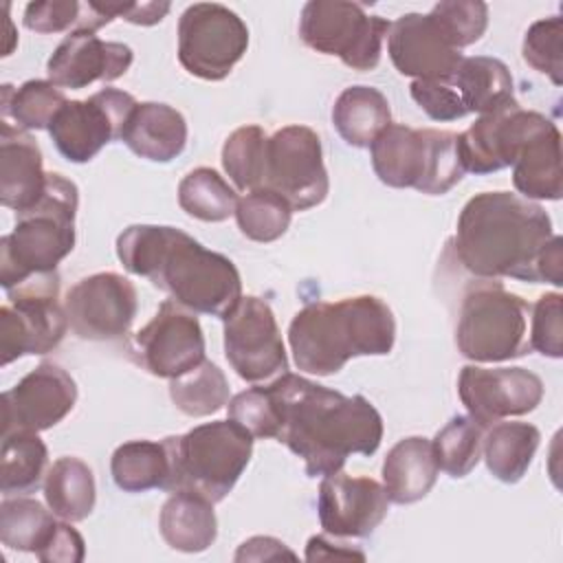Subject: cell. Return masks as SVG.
<instances>
[{"instance_id":"48","label":"cell","mask_w":563,"mask_h":563,"mask_svg":"<svg viewBox=\"0 0 563 563\" xmlns=\"http://www.w3.org/2000/svg\"><path fill=\"white\" fill-rule=\"evenodd\" d=\"M90 2L106 18H110V20L123 18L139 26L158 24L169 13V2H114V0H108V2L90 0Z\"/></svg>"},{"instance_id":"26","label":"cell","mask_w":563,"mask_h":563,"mask_svg":"<svg viewBox=\"0 0 563 563\" xmlns=\"http://www.w3.org/2000/svg\"><path fill=\"white\" fill-rule=\"evenodd\" d=\"M438 462L431 440L409 435L398 440L383 462V488L394 504H413L433 488L438 479Z\"/></svg>"},{"instance_id":"17","label":"cell","mask_w":563,"mask_h":563,"mask_svg":"<svg viewBox=\"0 0 563 563\" xmlns=\"http://www.w3.org/2000/svg\"><path fill=\"white\" fill-rule=\"evenodd\" d=\"M457 394L468 416L490 427L504 418L534 411L543 398V380L526 367L464 365Z\"/></svg>"},{"instance_id":"21","label":"cell","mask_w":563,"mask_h":563,"mask_svg":"<svg viewBox=\"0 0 563 563\" xmlns=\"http://www.w3.org/2000/svg\"><path fill=\"white\" fill-rule=\"evenodd\" d=\"M543 114L523 110L517 101L482 114L471 128L457 134V150L466 172L493 174L510 167L517 150Z\"/></svg>"},{"instance_id":"28","label":"cell","mask_w":563,"mask_h":563,"mask_svg":"<svg viewBox=\"0 0 563 563\" xmlns=\"http://www.w3.org/2000/svg\"><path fill=\"white\" fill-rule=\"evenodd\" d=\"M449 79L468 114L482 117L517 101L512 75L497 57H464Z\"/></svg>"},{"instance_id":"29","label":"cell","mask_w":563,"mask_h":563,"mask_svg":"<svg viewBox=\"0 0 563 563\" xmlns=\"http://www.w3.org/2000/svg\"><path fill=\"white\" fill-rule=\"evenodd\" d=\"M389 123V101L372 86H350L332 106V125L352 147H369Z\"/></svg>"},{"instance_id":"45","label":"cell","mask_w":563,"mask_h":563,"mask_svg":"<svg viewBox=\"0 0 563 563\" xmlns=\"http://www.w3.org/2000/svg\"><path fill=\"white\" fill-rule=\"evenodd\" d=\"M532 312V330H530V347L550 358L563 356V297L561 292L541 295Z\"/></svg>"},{"instance_id":"6","label":"cell","mask_w":563,"mask_h":563,"mask_svg":"<svg viewBox=\"0 0 563 563\" xmlns=\"http://www.w3.org/2000/svg\"><path fill=\"white\" fill-rule=\"evenodd\" d=\"M169 493L194 490L209 501H222L253 455V435L235 420H213L183 435H167Z\"/></svg>"},{"instance_id":"30","label":"cell","mask_w":563,"mask_h":563,"mask_svg":"<svg viewBox=\"0 0 563 563\" xmlns=\"http://www.w3.org/2000/svg\"><path fill=\"white\" fill-rule=\"evenodd\" d=\"M541 433L530 422H495L484 431L482 457L504 484H517L532 464Z\"/></svg>"},{"instance_id":"42","label":"cell","mask_w":563,"mask_h":563,"mask_svg":"<svg viewBox=\"0 0 563 563\" xmlns=\"http://www.w3.org/2000/svg\"><path fill=\"white\" fill-rule=\"evenodd\" d=\"M523 62L537 73L550 77L554 86H561L563 73V18L552 15L537 20L523 35L521 44Z\"/></svg>"},{"instance_id":"44","label":"cell","mask_w":563,"mask_h":563,"mask_svg":"<svg viewBox=\"0 0 563 563\" xmlns=\"http://www.w3.org/2000/svg\"><path fill=\"white\" fill-rule=\"evenodd\" d=\"M431 13L460 51L475 44L488 26V7L479 0H444L433 4Z\"/></svg>"},{"instance_id":"33","label":"cell","mask_w":563,"mask_h":563,"mask_svg":"<svg viewBox=\"0 0 563 563\" xmlns=\"http://www.w3.org/2000/svg\"><path fill=\"white\" fill-rule=\"evenodd\" d=\"M48 449L35 431H11L2 435L0 490L4 497L35 493L46 477Z\"/></svg>"},{"instance_id":"13","label":"cell","mask_w":563,"mask_h":563,"mask_svg":"<svg viewBox=\"0 0 563 563\" xmlns=\"http://www.w3.org/2000/svg\"><path fill=\"white\" fill-rule=\"evenodd\" d=\"M139 101L119 88H103L88 99L66 101L48 125L51 141L70 163L92 161L110 141H121L123 125Z\"/></svg>"},{"instance_id":"19","label":"cell","mask_w":563,"mask_h":563,"mask_svg":"<svg viewBox=\"0 0 563 563\" xmlns=\"http://www.w3.org/2000/svg\"><path fill=\"white\" fill-rule=\"evenodd\" d=\"M389 497L372 477L336 471L319 484V523L330 537H369L387 517Z\"/></svg>"},{"instance_id":"20","label":"cell","mask_w":563,"mask_h":563,"mask_svg":"<svg viewBox=\"0 0 563 563\" xmlns=\"http://www.w3.org/2000/svg\"><path fill=\"white\" fill-rule=\"evenodd\" d=\"M387 53L394 68L413 79L451 77L464 59L440 20L429 13H405L391 22Z\"/></svg>"},{"instance_id":"24","label":"cell","mask_w":563,"mask_h":563,"mask_svg":"<svg viewBox=\"0 0 563 563\" xmlns=\"http://www.w3.org/2000/svg\"><path fill=\"white\" fill-rule=\"evenodd\" d=\"M512 185L528 200H559L563 196L561 132L545 114L517 150Z\"/></svg>"},{"instance_id":"8","label":"cell","mask_w":563,"mask_h":563,"mask_svg":"<svg viewBox=\"0 0 563 563\" xmlns=\"http://www.w3.org/2000/svg\"><path fill=\"white\" fill-rule=\"evenodd\" d=\"M530 303L501 284L484 279L473 284L460 306L455 345L475 363H499L530 352Z\"/></svg>"},{"instance_id":"40","label":"cell","mask_w":563,"mask_h":563,"mask_svg":"<svg viewBox=\"0 0 563 563\" xmlns=\"http://www.w3.org/2000/svg\"><path fill=\"white\" fill-rule=\"evenodd\" d=\"M292 220V207L273 189L260 187L238 200L235 222L244 238L253 242L279 240Z\"/></svg>"},{"instance_id":"39","label":"cell","mask_w":563,"mask_h":563,"mask_svg":"<svg viewBox=\"0 0 563 563\" xmlns=\"http://www.w3.org/2000/svg\"><path fill=\"white\" fill-rule=\"evenodd\" d=\"M266 132L260 125L233 130L222 145V167L240 191L264 187L266 172Z\"/></svg>"},{"instance_id":"32","label":"cell","mask_w":563,"mask_h":563,"mask_svg":"<svg viewBox=\"0 0 563 563\" xmlns=\"http://www.w3.org/2000/svg\"><path fill=\"white\" fill-rule=\"evenodd\" d=\"M114 484L123 493H145L152 488H169V453L165 442L130 440L114 449L110 460Z\"/></svg>"},{"instance_id":"31","label":"cell","mask_w":563,"mask_h":563,"mask_svg":"<svg viewBox=\"0 0 563 563\" xmlns=\"http://www.w3.org/2000/svg\"><path fill=\"white\" fill-rule=\"evenodd\" d=\"M44 499L51 512L64 521H84L97 501V486L90 466L79 460L64 455L55 460L44 477Z\"/></svg>"},{"instance_id":"41","label":"cell","mask_w":563,"mask_h":563,"mask_svg":"<svg viewBox=\"0 0 563 563\" xmlns=\"http://www.w3.org/2000/svg\"><path fill=\"white\" fill-rule=\"evenodd\" d=\"M24 26L35 33H62V31H99L112 20L95 9V4L77 0H42L29 2L22 18Z\"/></svg>"},{"instance_id":"14","label":"cell","mask_w":563,"mask_h":563,"mask_svg":"<svg viewBox=\"0 0 563 563\" xmlns=\"http://www.w3.org/2000/svg\"><path fill=\"white\" fill-rule=\"evenodd\" d=\"M224 321V356L246 383H264L288 372V354L271 306L242 297Z\"/></svg>"},{"instance_id":"23","label":"cell","mask_w":563,"mask_h":563,"mask_svg":"<svg viewBox=\"0 0 563 563\" xmlns=\"http://www.w3.org/2000/svg\"><path fill=\"white\" fill-rule=\"evenodd\" d=\"M46 174L35 139L0 121V202L15 213L31 209L44 194Z\"/></svg>"},{"instance_id":"46","label":"cell","mask_w":563,"mask_h":563,"mask_svg":"<svg viewBox=\"0 0 563 563\" xmlns=\"http://www.w3.org/2000/svg\"><path fill=\"white\" fill-rule=\"evenodd\" d=\"M409 92H411V99L433 121H457L468 114L449 77L413 79L409 86Z\"/></svg>"},{"instance_id":"36","label":"cell","mask_w":563,"mask_h":563,"mask_svg":"<svg viewBox=\"0 0 563 563\" xmlns=\"http://www.w3.org/2000/svg\"><path fill=\"white\" fill-rule=\"evenodd\" d=\"M169 398L185 416H211L229 405V380L216 363L205 358L194 369L169 380Z\"/></svg>"},{"instance_id":"35","label":"cell","mask_w":563,"mask_h":563,"mask_svg":"<svg viewBox=\"0 0 563 563\" xmlns=\"http://www.w3.org/2000/svg\"><path fill=\"white\" fill-rule=\"evenodd\" d=\"M238 191L211 167L191 169L178 185L180 209L202 222H224L235 216Z\"/></svg>"},{"instance_id":"22","label":"cell","mask_w":563,"mask_h":563,"mask_svg":"<svg viewBox=\"0 0 563 563\" xmlns=\"http://www.w3.org/2000/svg\"><path fill=\"white\" fill-rule=\"evenodd\" d=\"M134 53L123 42H106L95 31H70L46 64L48 81L57 88L81 90L95 81H114L128 73Z\"/></svg>"},{"instance_id":"18","label":"cell","mask_w":563,"mask_h":563,"mask_svg":"<svg viewBox=\"0 0 563 563\" xmlns=\"http://www.w3.org/2000/svg\"><path fill=\"white\" fill-rule=\"evenodd\" d=\"M77 402L73 376L57 363H40L2 394V435L46 431L62 422Z\"/></svg>"},{"instance_id":"2","label":"cell","mask_w":563,"mask_h":563,"mask_svg":"<svg viewBox=\"0 0 563 563\" xmlns=\"http://www.w3.org/2000/svg\"><path fill=\"white\" fill-rule=\"evenodd\" d=\"M117 257L183 308L224 319L242 299L235 264L176 227L132 224L117 238Z\"/></svg>"},{"instance_id":"4","label":"cell","mask_w":563,"mask_h":563,"mask_svg":"<svg viewBox=\"0 0 563 563\" xmlns=\"http://www.w3.org/2000/svg\"><path fill=\"white\" fill-rule=\"evenodd\" d=\"M396 341L391 308L376 295L306 303L288 325L295 365L332 376L354 356H385Z\"/></svg>"},{"instance_id":"16","label":"cell","mask_w":563,"mask_h":563,"mask_svg":"<svg viewBox=\"0 0 563 563\" xmlns=\"http://www.w3.org/2000/svg\"><path fill=\"white\" fill-rule=\"evenodd\" d=\"M70 330L84 341H117L130 332L139 310L134 284L119 273L79 279L64 299Z\"/></svg>"},{"instance_id":"12","label":"cell","mask_w":563,"mask_h":563,"mask_svg":"<svg viewBox=\"0 0 563 563\" xmlns=\"http://www.w3.org/2000/svg\"><path fill=\"white\" fill-rule=\"evenodd\" d=\"M264 187L279 194L292 211L321 205L330 189L319 134L308 125H286L266 141Z\"/></svg>"},{"instance_id":"15","label":"cell","mask_w":563,"mask_h":563,"mask_svg":"<svg viewBox=\"0 0 563 563\" xmlns=\"http://www.w3.org/2000/svg\"><path fill=\"white\" fill-rule=\"evenodd\" d=\"M132 358L156 378H176L205 361V334L196 312L165 299L132 336Z\"/></svg>"},{"instance_id":"3","label":"cell","mask_w":563,"mask_h":563,"mask_svg":"<svg viewBox=\"0 0 563 563\" xmlns=\"http://www.w3.org/2000/svg\"><path fill=\"white\" fill-rule=\"evenodd\" d=\"M552 235L541 205L510 191H482L460 211L455 253L475 277L539 284V260Z\"/></svg>"},{"instance_id":"1","label":"cell","mask_w":563,"mask_h":563,"mask_svg":"<svg viewBox=\"0 0 563 563\" xmlns=\"http://www.w3.org/2000/svg\"><path fill=\"white\" fill-rule=\"evenodd\" d=\"M268 387L279 413L277 440L303 460L308 477L332 475L350 455L380 446L383 418L365 396H345L290 372Z\"/></svg>"},{"instance_id":"5","label":"cell","mask_w":563,"mask_h":563,"mask_svg":"<svg viewBox=\"0 0 563 563\" xmlns=\"http://www.w3.org/2000/svg\"><path fill=\"white\" fill-rule=\"evenodd\" d=\"M77 185L57 172L46 174L42 198L15 216L11 233L0 238V284L11 290L26 279L55 273L75 249Z\"/></svg>"},{"instance_id":"47","label":"cell","mask_w":563,"mask_h":563,"mask_svg":"<svg viewBox=\"0 0 563 563\" xmlns=\"http://www.w3.org/2000/svg\"><path fill=\"white\" fill-rule=\"evenodd\" d=\"M35 556L42 563H79L86 556V543L84 537L70 526V521L62 519L55 521Z\"/></svg>"},{"instance_id":"43","label":"cell","mask_w":563,"mask_h":563,"mask_svg":"<svg viewBox=\"0 0 563 563\" xmlns=\"http://www.w3.org/2000/svg\"><path fill=\"white\" fill-rule=\"evenodd\" d=\"M229 418L244 427L253 438L279 435V413L271 387H249L229 400Z\"/></svg>"},{"instance_id":"38","label":"cell","mask_w":563,"mask_h":563,"mask_svg":"<svg viewBox=\"0 0 563 563\" xmlns=\"http://www.w3.org/2000/svg\"><path fill=\"white\" fill-rule=\"evenodd\" d=\"M484 431L471 416H453L431 440L438 466L455 479L468 475L482 460Z\"/></svg>"},{"instance_id":"50","label":"cell","mask_w":563,"mask_h":563,"mask_svg":"<svg viewBox=\"0 0 563 563\" xmlns=\"http://www.w3.org/2000/svg\"><path fill=\"white\" fill-rule=\"evenodd\" d=\"M306 559L308 561H321V559H358V561H365V554L356 552V550H350L343 543H332L323 534H317V537H310V541L306 545Z\"/></svg>"},{"instance_id":"34","label":"cell","mask_w":563,"mask_h":563,"mask_svg":"<svg viewBox=\"0 0 563 563\" xmlns=\"http://www.w3.org/2000/svg\"><path fill=\"white\" fill-rule=\"evenodd\" d=\"M0 92V121H7L24 132L48 130L53 117L68 101L62 88L46 79H29L20 88L4 84Z\"/></svg>"},{"instance_id":"25","label":"cell","mask_w":563,"mask_h":563,"mask_svg":"<svg viewBox=\"0 0 563 563\" xmlns=\"http://www.w3.org/2000/svg\"><path fill=\"white\" fill-rule=\"evenodd\" d=\"M121 141L139 156L152 163H169L187 145L185 117L161 101L136 103L130 112Z\"/></svg>"},{"instance_id":"37","label":"cell","mask_w":563,"mask_h":563,"mask_svg":"<svg viewBox=\"0 0 563 563\" xmlns=\"http://www.w3.org/2000/svg\"><path fill=\"white\" fill-rule=\"evenodd\" d=\"M55 515L40 501L13 495L0 504V541L18 552H37L55 526Z\"/></svg>"},{"instance_id":"49","label":"cell","mask_w":563,"mask_h":563,"mask_svg":"<svg viewBox=\"0 0 563 563\" xmlns=\"http://www.w3.org/2000/svg\"><path fill=\"white\" fill-rule=\"evenodd\" d=\"M275 559H297V554L275 537H251L235 552V561H275Z\"/></svg>"},{"instance_id":"9","label":"cell","mask_w":563,"mask_h":563,"mask_svg":"<svg viewBox=\"0 0 563 563\" xmlns=\"http://www.w3.org/2000/svg\"><path fill=\"white\" fill-rule=\"evenodd\" d=\"M389 26V20L365 13L356 2L310 0L301 9L299 37L321 55H336L352 70H374Z\"/></svg>"},{"instance_id":"27","label":"cell","mask_w":563,"mask_h":563,"mask_svg":"<svg viewBox=\"0 0 563 563\" xmlns=\"http://www.w3.org/2000/svg\"><path fill=\"white\" fill-rule=\"evenodd\" d=\"M158 528L172 550L205 552L218 537L213 501L194 490H174L161 508Z\"/></svg>"},{"instance_id":"11","label":"cell","mask_w":563,"mask_h":563,"mask_svg":"<svg viewBox=\"0 0 563 563\" xmlns=\"http://www.w3.org/2000/svg\"><path fill=\"white\" fill-rule=\"evenodd\" d=\"M249 48L244 20L224 4H189L178 20V62L205 81L224 79Z\"/></svg>"},{"instance_id":"10","label":"cell","mask_w":563,"mask_h":563,"mask_svg":"<svg viewBox=\"0 0 563 563\" xmlns=\"http://www.w3.org/2000/svg\"><path fill=\"white\" fill-rule=\"evenodd\" d=\"M7 297L9 301L0 308V363L53 352L68 330V317L59 303V275H35L7 290Z\"/></svg>"},{"instance_id":"7","label":"cell","mask_w":563,"mask_h":563,"mask_svg":"<svg viewBox=\"0 0 563 563\" xmlns=\"http://www.w3.org/2000/svg\"><path fill=\"white\" fill-rule=\"evenodd\" d=\"M372 167L378 180L394 189H416L429 196L451 191L466 174L457 134L433 128L389 123L369 145Z\"/></svg>"}]
</instances>
